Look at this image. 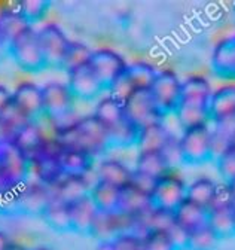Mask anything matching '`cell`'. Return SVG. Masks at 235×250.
<instances>
[{"label": "cell", "instance_id": "50", "mask_svg": "<svg viewBox=\"0 0 235 250\" xmlns=\"http://www.w3.org/2000/svg\"><path fill=\"white\" fill-rule=\"evenodd\" d=\"M168 235L171 237V240L174 241V244L179 247V250H185L186 244H188V238H189V231H186L183 227H180L177 222H174V225L167 231Z\"/></svg>", "mask_w": 235, "mask_h": 250}, {"label": "cell", "instance_id": "2", "mask_svg": "<svg viewBox=\"0 0 235 250\" xmlns=\"http://www.w3.org/2000/svg\"><path fill=\"white\" fill-rule=\"evenodd\" d=\"M30 174L32 161L12 142H0V194L18 189Z\"/></svg>", "mask_w": 235, "mask_h": 250}, {"label": "cell", "instance_id": "20", "mask_svg": "<svg viewBox=\"0 0 235 250\" xmlns=\"http://www.w3.org/2000/svg\"><path fill=\"white\" fill-rule=\"evenodd\" d=\"M209 113L212 122L235 115V83L222 85L217 89H213L209 102Z\"/></svg>", "mask_w": 235, "mask_h": 250}, {"label": "cell", "instance_id": "52", "mask_svg": "<svg viewBox=\"0 0 235 250\" xmlns=\"http://www.w3.org/2000/svg\"><path fill=\"white\" fill-rule=\"evenodd\" d=\"M8 49H9V43L0 35V61H3V58L8 57Z\"/></svg>", "mask_w": 235, "mask_h": 250}, {"label": "cell", "instance_id": "36", "mask_svg": "<svg viewBox=\"0 0 235 250\" xmlns=\"http://www.w3.org/2000/svg\"><path fill=\"white\" fill-rule=\"evenodd\" d=\"M157 73L158 69L154 64H151L149 61L141 60L128 62V67L125 72L127 78L136 89H149L157 78Z\"/></svg>", "mask_w": 235, "mask_h": 250}, {"label": "cell", "instance_id": "18", "mask_svg": "<svg viewBox=\"0 0 235 250\" xmlns=\"http://www.w3.org/2000/svg\"><path fill=\"white\" fill-rule=\"evenodd\" d=\"M57 158H58V164H60L66 176H88L96 170L94 156L78 149L61 147V150L57 155Z\"/></svg>", "mask_w": 235, "mask_h": 250}, {"label": "cell", "instance_id": "45", "mask_svg": "<svg viewBox=\"0 0 235 250\" xmlns=\"http://www.w3.org/2000/svg\"><path fill=\"white\" fill-rule=\"evenodd\" d=\"M134 91H136V88L133 86V83L130 82V79L124 73L122 76H119L109 86L107 94H109L110 97L119 100L121 103H125V100L131 96Z\"/></svg>", "mask_w": 235, "mask_h": 250}, {"label": "cell", "instance_id": "25", "mask_svg": "<svg viewBox=\"0 0 235 250\" xmlns=\"http://www.w3.org/2000/svg\"><path fill=\"white\" fill-rule=\"evenodd\" d=\"M174 219L186 231L196 229L209 222V208H205L188 198L174 210Z\"/></svg>", "mask_w": 235, "mask_h": 250}, {"label": "cell", "instance_id": "33", "mask_svg": "<svg viewBox=\"0 0 235 250\" xmlns=\"http://www.w3.org/2000/svg\"><path fill=\"white\" fill-rule=\"evenodd\" d=\"M219 238L235 237V210L232 206L209 210V222Z\"/></svg>", "mask_w": 235, "mask_h": 250}, {"label": "cell", "instance_id": "22", "mask_svg": "<svg viewBox=\"0 0 235 250\" xmlns=\"http://www.w3.org/2000/svg\"><path fill=\"white\" fill-rule=\"evenodd\" d=\"M177 119L182 130L199 127V125L212 124L210 113H209V104L204 103H194V102H183L180 100L177 109L173 113Z\"/></svg>", "mask_w": 235, "mask_h": 250}, {"label": "cell", "instance_id": "10", "mask_svg": "<svg viewBox=\"0 0 235 250\" xmlns=\"http://www.w3.org/2000/svg\"><path fill=\"white\" fill-rule=\"evenodd\" d=\"M17 192L18 211L25 216H42L45 207L52 198V189L36 179H28Z\"/></svg>", "mask_w": 235, "mask_h": 250}, {"label": "cell", "instance_id": "53", "mask_svg": "<svg viewBox=\"0 0 235 250\" xmlns=\"http://www.w3.org/2000/svg\"><path fill=\"white\" fill-rule=\"evenodd\" d=\"M9 244H11L9 237L3 231H0V250H6Z\"/></svg>", "mask_w": 235, "mask_h": 250}, {"label": "cell", "instance_id": "6", "mask_svg": "<svg viewBox=\"0 0 235 250\" xmlns=\"http://www.w3.org/2000/svg\"><path fill=\"white\" fill-rule=\"evenodd\" d=\"M42 102L45 119L55 122L72 113L76 99L67 83L48 82L42 86Z\"/></svg>", "mask_w": 235, "mask_h": 250}, {"label": "cell", "instance_id": "39", "mask_svg": "<svg viewBox=\"0 0 235 250\" xmlns=\"http://www.w3.org/2000/svg\"><path fill=\"white\" fill-rule=\"evenodd\" d=\"M219 243V235L213 231V228L209 224H205L189 232L185 250H216Z\"/></svg>", "mask_w": 235, "mask_h": 250}, {"label": "cell", "instance_id": "54", "mask_svg": "<svg viewBox=\"0 0 235 250\" xmlns=\"http://www.w3.org/2000/svg\"><path fill=\"white\" fill-rule=\"evenodd\" d=\"M96 250H115L113 241H100L96 247Z\"/></svg>", "mask_w": 235, "mask_h": 250}, {"label": "cell", "instance_id": "24", "mask_svg": "<svg viewBox=\"0 0 235 250\" xmlns=\"http://www.w3.org/2000/svg\"><path fill=\"white\" fill-rule=\"evenodd\" d=\"M173 134L174 133H171L170 128L165 125V121L149 124L140 130L137 149L138 152H148V150L161 152Z\"/></svg>", "mask_w": 235, "mask_h": 250}, {"label": "cell", "instance_id": "34", "mask_svg": "<svg viewBox=\"0 0 235 250\" xmlns=\"http://www.w3.org/2000/svg\"><path fill=\"white\" fill-rule=\"evenodd\" d=\"M27 121L12 102L0 112V142H14L18 131L24 127Z\"/></svg>", "mask_w": 235, "mask_h": 250}, {"label": "cell", "instance_id": "7", "mask_svg": "<svg viewBox=\"0 0 235 250\" xmlns=\"http://www.w3.org/2000/svg\"><path fill=\"white\" fill-rule=\"evenodd\" d=\"M186 192L188 183L185 182V179L177 176L176 171H171L157 180L151 197L155 207L174 211L186 200Z\"/></svg>", "mask_w": 235, "mask_h": 250}, {"label": "cell", "instance_id": "8", "mask_svg": "<svg viewBox=\"0 0 235 250\" xmlns=\"http://www.w3.org/2000/svg\"><path fill=\"white\" fill-rule=\"evenodd\" d=\"M88 64L91 66L106 91L109 86L127 72L128 61L119 54L110 48H100L93 51L91 60Z\"/></svg>", "mask_w": 235, "mask_h": 250}, {"label": "cell", "instance_id": "28", "mask_svg": "<svg viewBox=\"0 0 235 250\" xmlns=\"http://www.w3.org/2000/svg\"><path fill=\"white\" fill-rule=\"evenodd\" d=\"M90 197L94 201L98 211L113 213L118 210V207H119L121 189L113 185L106 183V182L97 180L91 188Z\"/></svg>", "mask_w": 235, "mask_h": 250}, {"label": "cell", "instance_id": "15", "mask_svg": "<svg viewBox=\"0 0 235 250\" xmlns=\"http://www.w3.org/2000/svg\"><path fill=\"white\" fill-rule=\"evenodd\" d=\"M69 211H70L72 232L82 234V235H90L93 222H94V219L98 213V208L96 207L90 194L70 203Z\"/></svg>", "mask_w": 235, "mask_h": 250}, {"label": "cell", "instance_id": "32", "mask_svg": "<svg viewBox=\"0 0 235 250\" xmlns=\"http://www.w3.org/2000/svg\"><path fill=\"white\" fill-rule=\"evenodd\" d=\"M140 130H141L140 127H137L128 118H125L119 124H116L115 127L107 130L110 147H121V149H128L134 146L137 147Z\"/></svg>", "mask_w": 235, "mask_h": 250}, {"label": "cell", "instance_id": "59", "mask_svg": "<svg viewBox=\"0 0 235 250\" xmlns=\"http://www.w3.org/2000/svg\"><path fill=\"white\" fill-rule=\"evenodd\" d=\"M232 207H234V210H235V198H234V203H232Z\"/></svg>", "mask_w": 235, "mask_h": 250}, {"label": "cell", "instance_id": "29", "mask_svg": "<svg viewBox=\"0 0 235 250\" xmlns=\"http://www.w3.org/2000/svg\"><path fill=\"white\" fill-rule=\"evenodd\" d=\"M93 115L96 116L97 121H100L104 125L107 130L115 127L116 124H119L121 121H124L127 118L124 103L110 97L109 94L104 97H101V99H98Z\"/></svg>", "mask_w": 235, "mask_h": 250}, {"label": "cell", "instance_id": "16", "mask_svg": "<svg viewBox=\"0 0 235 250\" xmlns=\"http://www.w3.org/2000/svg\"><path fill=\"white\" fill-rule=\"evenodd\" d=\"M97 180L106 182L113 185L119 189H124L125 186L131 185L134 168H130L125 163L116 158H103L98 166L96 167Z\"/></svg>", "mask_w": 235, "mask_h": 250}, {"label": "cell", "instance_id": "43", "mask_svg": "<svg viewBox=\"0 0 235 250\" xmlns=\"http://www.w3.org/2000/svg\"><path fill=\"white\" fill-rule=\"evenodd\" d=\"M217 171L222 177V182L229 183L235 179V147L231 146L215 160Z\"/></svg>", "mask_w": 235, "mask_h": 250}, {"label": "cell", "instance_id": "48", "mask_svg": "<svg viewBox=\"0 0 235 250\" xmlns=\"http://www.w3.org/2000/svg\"><path fill=\"white\" fill-rule=\"evenodd\" d=\"M0 214H5V216L20 214L15 191H6L0 194Z\"/></svg>", "mask_w": 235, "mask_h": 250}, {"label": "cell", "instance_id": "46", "mask_svg": "<svg viewBox=\"0 0 235 250\" xmlns=\"http://www.w3.org/2000/svg\"><path fill=\"white\" fill-rule=\"evenodd\" d=\"M115 250H144L143 237L134 232H125L115 237L113 240Z\"/></svg>", "mask_w": 235, "mask_h": 250}, {"label": "cell", "instance_id": "12", "mask_svg": "<svg viewBox=\"0 0 235 250\" xmlns=\"http://www.w3.org/2000/svg\"><path fill=\"white\" fill-rule=\"evenodd\" d=\"M67 86L70 88L73 97L82 102L97 100L106 88L94 73L90 64H83L67 73Z\"/></svg>", "mask_w": 235, "mask_h": 250}, {"label": "cell", "instance_id": "13", "mask_svg": "<svg viewBox=\"0 0 235 250\" xmlns=\"http://www.w3.org/2000/svg\"><path fill=\"white\" fill-rule=\"evenodd\" d=\"M12 104L27 121L39 122L45 119L42 86L36 85L35 82H21L12 91Z\"/></svg>", "mask_w": 235, "mask_h": 250}, {"label": "cell", "instance_id": "31", "mask_svg": "<svg viewBox=\"0 0 235 250\" xmlns=\"http://www.w3.org/2000/svg\"><path fill=\"white\" fill-rule=\"evenodd\" d=\"M212 127V142H213V155L215 160L220 153L232 146V139L235 134V115L213 121Z\"/></svg>", "mask_w": 235, "mask_h": 250}, {"label": "cell", "instance_id": "41", "mask_svg": "<svg viewBox=\"0 0 235 250\" xmlns=\"http://www.w3.org/2000/svg\"><path fill=\"white\" fill-rule=\"evenodd\" d=\"M90 235L94 237L96 240H98V243L100 241H112L115 237H118L113 213L98 211L94 219V222H93Z\"/></svg>", "mask_w": 235, "mask_h": 250}, {"label": "cell", "instance_id": "9", "mask_svg": "<svg viewBox=\"0 0 235 250\" xmlns=\"http://www.w3.org/2000/svg\"><path fill=\"white\" fill-rule=\"evenodd\" d=\"M124 109L125 116L140 128L154 122L165 121V118L158 110L149 89H136L125 100Z\"/></svg>", "mask_w": 235, "mask_h": 250}, {"label": "cell", "instance_id": "14", "mask_svg": "<svg viewBox=\"0 0 235 250\" xmlns=\"http://www.w3.org/2000/svg\"><path fill=\"white\" fill-rule=\"evenodd\" d=\"M96 170L91 173L94 174ZM63 176V179L58 182L55 186H52V197L64 201L66 204H70L85 195L90 194L91 188L96 182L90 180V176Z\"/></svg>", "mask_w": 235, "mask_h": 250}, {"label": "cell", "instance_id": "30", "mask_svg": "<svg viewBox=\"0 0 235 250\" xmlns=\"http://www.w3.org/2000/svg\"><path fill=\"white\" fill-rule=\"evenodd\" d=\"M212 83L202 75H192L182 81V100L209 104L212 97Z\"/></svg>", "mask_w": 235, "mask_h": 250}, {"label": "cell", "instance_id": "44", "mask_svg": "<svg viewBox=\"0 0 235 250\" xmlns=\"http://www.w3.org/2000/svg\"><path fill=\"white\" fill-rule=\"evenodd\" d=\"M161 153L164 155L165 161L168 163L170 168L173 171H176L180 164H183V156H182V149H180V142H179V137L173 134L170 137V140L167 142V145L162 147Z\"/></svg>", "mask_w": 235, "mask_h": 250}, {"label": "cell", "instance_id": "19", "mask_svg": "<svg viewBox=\"0 0 235 250\" xmlns=\"http://www.w3.org/2000/svg\"><path fill=\"white\" fill-rule=\"evenodd\" d=\"M46 139H48V136L42 130L40 121L39 122L30 121L18 131V134L15 136L12 143L32 161L40 153Z\"/></svg>", "mask_w": 235, "mask_h": 250}, {"label": "cell", "instance_id": "58", "mask_svg": "<svg viewBox=\"0 0 235 250\" xmlns=\"http://www.w3.org/2000/svg\"><path fill=\"white\" fill-rule=\"evenodd\" d=\"M232 146L235 147V134H234V139H232Z\"/></svg>", "mask_w": 235, "mask_h": 250}, {"label": "cell", "instance_id": "40", "mask_svg": "<svg viewBox=\"0 0 235 250\" xmlns=\"http://www.w3.org/2000/svg\"><path fill=\"white\" fill-rule=\"evenodd\" d=\"M49 6L51 3L46 2V0H24V2L15 3L17 11L30 27H35V24H38L46 17Z\"/></svg>", "mask_w": 235, "mask_h": 250}, {"label": "cell", "instance_id": "1", "mask_svg": "<svg viewBox=\"0 0 235 250\" xmlns=\"http://www.w3.org/2000/svg\"><path fill=\"white\" fill-rule=\"evenodd\" d=\"M54 136L61 147L78 149L90 153L94 158L106 155L107 150L112 149L107 128L96 119L94 115L83 116L70 124L57 127Z\"/></svg>", "mask_w": 235, "mask_h": 250}, {"label": "cell", "instance_id": "37", "mask_svg": "<svg viewBox=\"0 0 235 250\" xmlns=\"http://www.w3.org/2000/svg\"><path fill=\"white\" fill-rule=\"evenodd\" d=\"M25 20L17 11V8H6L0 12V35L5 38L8 43H11L18 35H21L25 28H28Z\"/></svg>", "mask_w": 235, "mask_h": 250}, {"label": "cell", "instance_id": "42", "mask_svg": "<svg viewBox=\"0 0 235 250\" xmlns=\"http://www.w3.org/2000/svg\"><path fill=\"white\" fill-rule=\"evenodd\" d=\"M143 241L144 250H179L165 231H149L143 237Z\"/></svg>", "mask_w": 235, "mask_h": 250}, {"label": "cell", "instance_id": "55", "mask_svg": "<svg viewBox=\"0 0 235 250\" xmlns=\"http://www.w3.org/2000/svg\"><path fill=\"white\" fill-rule=\"evenodd\" d=\"M6 250H28V249H25V247L21 246V244H17V243H12V241H11V244L8 246Z\"/></svg>", "mask_w": 235, "mask_h": 250}, {"label": "cell", "instance_id": "38", "mask_svg": "<svg viewBox=\"0 0 235 250\" xmlns=\"http://www.w3.org/2000/svg\"><path fill=\"white\" fill-rule=\"evenodd\" d=\"M91 55H93V49L90 46H86L82 42L70 41L67 51L63 57L60 70H64L69 73L73 69H78L83 64H88L91 60Z\"/></svg>", "mask_w": 235, "mask_h": 250}, {"label": "cell", "instance_id": "26", "mask_svg": "<svg viewBox=\"0 0 235 250\" xmlns=\"http://www.w3.org/2000/svg\"><path fill=\"white\" fill-rule=\"evenodd\" d=\"M45 224L57 231V232H70V211H69V204L58 198H51L48 206L45 207L42 216H40Z\"/></svg>", "mask_w": 235, "mask_h": 250}, {"label": "cell", "instance_id": "57", "mask_svg": "<svg viewBox=\"0 0 235 250\" xmlns=\"http://www.w3.org/2000/svg\"><path fill=\"white\" fill-rule=\"evenodd\" d=\"M30 250H54L48 246H39V247H35V249H30Z\"/></svg>", "mask_w": 235, "mask_h": 250}, {"label": "cell", "instance_id": "3", "mask_svg": "<svg viewBox=\"0 0 235 250\" xmlns=\"http://www.w3.org/2000/svg\"><path fill=\"white\" fill-rule=\"evenodd\" d=\"M8 57H11L15 64L27 73H40L48 69L38 30L35 27L25 28L9 43Z\"/></svg>", "mask_w": 235, "mask_h": 250}, {"label": "cell", "instance_id": "5", "mask_svg": "<svg viewBox=\"0 0 235 250\" xmlns=\"http://www.w3.org/2000/svg\"><path fill=\"white\" fill-rule=\"evenodd\" d=\"M154 102L164 118L174 113L182 100V79L171 69L158 70L149 88Z\"/></svg>", "mask_w": 235, "mask_h": 250}, {"label": "cell", "instance_id": "27", "mask_svg": "<svg viewBox=\"0 0 235 250\" xmlns=\"http://www.w3.org/2000/svg\"><path fill=\"white\" fill-rule=\"evenodd\" d=\"M134 171L146 174L154 179H161L162 176L171 173L168 163L165 161L164 155L157 150H148V152H138Z\"/></svg>", "mask_w": 235, "mask_h": 250}, {"label": "cell", "instance_id": "17", "mask_svg": "<svg viewBox=\"0 0 235 250\" xmlns=\"http://www.w3.org/2000/svg\"><path fill=\"white\" fill-rule=\"evenodd\" d=\"M212 69L219 78L235 79V35L216 43L212 52Z\"/></svg>", "mask_w": 235, "mask_h": 250}, {"label": "cell", "instance_id": "11", "mask_svg": "<svg viewBox=\"0 0 235 250\" xmlns=\"http://www.w3.org/2000/svg\"><path fill=\"white\" fill-rule=\"evenodd\" d=\"M38 35H39L40 48H42L45 61L48 64V69L60 70L61 61L67 51L70 39L63 31V28L54 22H49V24L43 25L42 28H39Z\"/></svg>", "mask_w": 235, "mask_h": 250}, {"label": "cell", "instance_id": "49", "mask_svg": "<svg viewBox=\"0 0 235 250\" xmlns=\"http://www.w3.org/2000/svg\"><path fill=\"white\" fill-rule=\"evenodd\" d=\"M157 180H158V179H154V177H149V176H146V174H141V173L134 171L131 185L136 186L137 189H140V191H143V192H146V194L152 195L154 188H155V185H157Z\"/></svg>", "mask_w": 235, "mask_h": 250}, {"label": "cell", "instance_id": "56", "mask_svg": "<svg viewBox=\"0 0 235 250\" xmlns=\"http://www.w3.org/2000/svg\"><path fill=\"white\" fill-rule=\"evenodd\" d=\"M228 185H229L231 191H232V194H234V197H235V179H234V180H231V182H229Z\"/></svg>", "mask_w": 235, "mask_h": 250}, {"label": "cell", "instance_id": "47", "mask_svg": "<svg viewBox=\"0 0 235 250\" xmlns=\"http://www.w3.org/2000/svg\"><path fill=\"white\" fill-rule=\"evenodd\" d=\"M234 194L231 191V188L228 183L225 182H220L217 183L216 186V192H215V197L212 200V204L209 206V210L210 208H217V207H226V206H232L234 203Z\"/></svg>", "mask_w": 235, "mask_h": 250}, {"label": "cell", "instance_id": "35", "mask_svg": "<svg viewBox=\"0 0 235 250\" xmlns=\"http://www.w3.org/2000/svg\"><path fill=\"white\" fill-rule=\"evenodd\" d=\"M216 186H217V182L213 180L212 177H207V176L196 177L191 183H188L186 198L189 201H194L205 208H209L216 192Z\"/></svg>", "mask_w": 235, "mask_h": 250}, {"label": "cell", "instance_id": "4", "mask_svg": "<svg viewBox=\"0 0 235 250\" xmlns=\"http://www.w3.org/2000/svg\"><path fill=\"white\" fill-rule=\"evenodd\" d=\"M179 142L183 156V164L201 166L215 160L210 124L182 130Z\"/></svg>", "mask_w": 235, "mask_h": 250}, {"label": "cell", "instance_id": "21", "mask_svg": "<svg viewBox=\"0 0 235 250\" xmlns=\"http://www.w3.org/2000/svg\"><path fill=\"white\" fill-rule=\"evenodd\" d=\"M32 173L35 174L36 180L49 188L55 186L64 176L60 164H58L57 155L51 153H39L36 158L32 160Z\"/></svg>", "mask_w": 235, "mask_h": 250}, {"label": "cell", "instance_id": "51", "mask_svg": "<svg viewBox=\"0 0 235 250\" xmlns=\"http://www.w3.org/2000/svg\"><path fill=\"white\" fill-rule=\"evenodd\" d=\"M12 102V91L0 83V112H2Z\"/></svg>", "mask_w": 235, "mask_h": 250}, {"label": "cell", "instance_id": "23", "mask_svg": "<svg viewBox=\"0 0 235 250\" xmlns=\"http://www.w3.org/2000/svg\"><path fill=\"white\" fill-rule=\"evenodd\" d=\"M152 207H154L152 197L149 194L137 189L136 186L128 185L124 189H121L119 207H118L119 211L130 214L133 217H138L144 214L146 211H149Z\"/></svg>", "mask_w": 235, "mask_h": 250}]
</instances>
